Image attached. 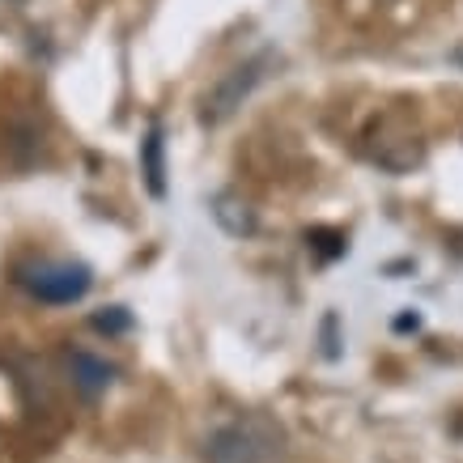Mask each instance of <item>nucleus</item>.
<instances>
[{
    "label": "nucleus",
    "mask_w": 463,
    "mask_h": 463,
    "mask_svg": "<svg viewBox=\"0 0 463 463\" xmlns=\"http://www.w3.org/2000/svg\"><path fill=\"white\" fill-rule=\"evenodd\" d=\"M204 455L209 463H272L285 455V434L268 417H242L209 434Z\"/></svg>",
    "instance_id": "nucleus-1"
},
{
    "label": "nucleus",
    "mask_w": 463,
    "mask_h": 463,
    "mask_svg": "<svg viewBox=\"0 0 463 463\" xmlns=\"http://www.w3.org/2000/svg\"><path fill=\"white\" fill-rule=\"evenodd\" d=\"M277 64H281V60H277V52H255L251 60L234 64V69L225 72L222 81L204 94V102H200V124H209V128L225 124V119L239 111L242 102L251 99L255 90L272 77V69H277Z\"/></svg>",
    "instance_id": "nucleus-2"
},
{
    "label": "nucleus",
    "mask_w": 463,
    "mask_h": 463,
    "mask_svg": "<svg viewBox=\"0 0 463 463\" xmlns=\"http://www.w3.org/2000/svg\"><path fill=\"white\" fill-rule=\"evenodd\" d=\"M365 157H370L379 170L404 175V170L425 162V141L404 115H383L379 124L365 132Z\"/></svg>",
    "instance_id": "nucleus-3"
},
{
    "label": "nucleus",
    "mask_w": 463,
    "mask_h": 463,
    "mask_svg": "<svg viewBox=\"0 0 463 463\" xmlns=\"http://www.w3.org/2000/svg\"><path fill=\"white\" fill-rule=\"evenodd\" d=\"M17 285H22L30 298H39V302L64 307V302H77V298L90 294L94 277H90V268L85 264H69V260H39V264L17 268Z\"/></svg>",
    "instance_id": "nucleus-4"
},
{
    "label": "nucleus",
    "mask_w": 463,
    "mask_h": 463,
    "mask_svg": "<svg viewBox=\"0 0 463 463\" xmlns=\"http://www.w3.org/2000/svg\"><path fill=\"white\" fill-rule=\"evenodd\" d=\"M209 213L230 239H251L255 234V209L239 196V192H217V196L209 200Z\"/></svg>",
    "instance_id": "nucleus-5"
},
{
    "label": "nucleus",
    "mask_w": 463,
    "mask_h": 463,
    "mask_svg": "<svg viewBox=\"0 0 463 463\" xmlns=\"http://www.w3.org/2000/svg\"><path fill=\"white\" fill-rule=\"evenodd\" d=\"M141 175L145 187L154 200H166V137H162V124H154L141 141Z\"/></svg>",
    "instance_id": "nucleus-6"
},
{
    "label": "nucleus",
    "mask_w": 463,
    "mask_h": 463,
    "mask_svg": "<svg viewBox=\"0 0 463 463\" xmlns=\"http://www.w3.org/2000/svg\"><path fill=\"white\" fill-rule=\"evenodd\" d=\"M69 374H72V387H77L85 400H94V395H102L107 387H111L115 365H107L102 357H94V353H72Z\"/></svg>",
    "instance_id": "nucleus-7"
},
{
    "label": "nucleus",
    "mask_w": 463,
    "mask_h": 463,
    "mask_svg": "<svg viewBox=\"0 0 463 463\" xmlns=\"http://www.w3.org/2000/svg\"><path fill=\"white\" fill-rule=\"evenodd\" d=\"M307 242L323 255V260H336V255H345V247H349V242H345V234H336V230H310Z\"/></svg>",
    "instance_id": "nucleus-8"
},
{
    "label": "nucleus",
    "mask_w": 463,
    "mask_h": 463,
    "mask_svg": "<svg viewBox=\"0 0 463 463\" xmlns=\"http://www.w3.org/2000/svg\"><path fill=\"white\" fill-rule=\"evenodd\" d=\"M90 323H94L99 332H107V336H119V332H128V327H132V315H128L124 307H107V310H99Z\"/></svg>",
    "instance_id": "nucleus-9"
},
{
    "label": "nucleus",
    "mask_w": 463,
    "mask_h": 463,
    "mask_svg": "<svg viewBox=\"0 0 463 463\" xmlns=\"http://www.w3.org/2000/svg\"><path fill=\"white\" fill-rule=\"evenodd\" d=\"M417 323H421L417 315H400V319H395V327H400V332H408V327H417Z\"/></svg>",
    "instance_id": "nucleus-10"
},
{
    "label": "nucleus",
    "mask_w": 463,
    "mask_h": 463,
    "mask_svg": "<svg viewBox=\"0 0 463 463\" xmlns=\"http://www.w3.org/2000/svg\"><path fill=\"white\" fill-rule=\"evenodd\" d=\"M450 60H455V64H459V69H463V43H459V47H455V52H450Z\"/></svg>",
    "instance_id": "nucleus-11"
}]
</instances>
